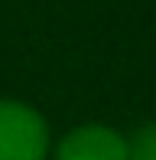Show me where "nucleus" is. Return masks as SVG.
<instances>
[{"label":"nucleus","mask_w":156,"mask_h":160,"mask_svg":"<svg viewBox=\"0 0 156 160\" xmlns=\"http://www.w3.org/2000/svg\"><path fill=\"white\" fill-rule=\"evenodd\" d=\"M49 128L23 101L0 98V160H46Z\"/></svg>","instance_id":"obj_1"},{"label":"nucleus","mask_w":156,"mask_h":160,"mask_svg":"<svg viewBox=\"0 0 156 160\" xmlns=\"http://www.w3.org/2000/svg\"><path fill=\"white\" fill-rule=\"evenodd\" d=\"M127 154H130V160H156V121L143 124L127 141Z\"/></svg>","instance_id":"obj_3"},{"label":"nucleus","mask_w":156,"mask_h":160,"mask_svg":"<svg viewBox=\"0 0 156 160\" xmlns=\"http://www.w3.org/2000/svg\"><path fill=\"white\" fill-rule=\"evenodd\" d=\"M55 160H130L127 137L104 124H81L68 131L55 147Z\"/></svg>","instance_id":"obj_2"}]
</instances>
